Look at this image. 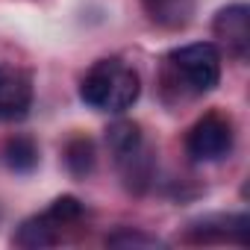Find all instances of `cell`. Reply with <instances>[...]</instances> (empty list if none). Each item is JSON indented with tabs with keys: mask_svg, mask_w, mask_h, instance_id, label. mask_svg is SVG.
Returning <instances> with one entry per match:
<instances>
[{
	"mask_svg": "<svg viewBox=\"0 0 250 250\" xmlns=\"http://www.w3.org/2000/svg\"><path fill=\"white\" fill-rule=\"evenodd\" d=\"M106 244L112 247H159L162 241L153 238V235H145V232H133V229H118L106 238Z\"/></svg>",
	"mask_w": 250,
	"mask_h": 250,
	"instance_id": "12",
	"label": "cell"
},
{
	"mask_svg": "<svg viewBox=\"0 0 250 250\" xmlns=\"http://www.w3.org/2000/svg\"><path fill=\"white\" fill-rule=\"evenodd\" d=\"M191 238L194 241H238L247 244L250 232V218L247 215H209L191 224Z\"/></svg>",
	"mask_w": 250,
	"mask_h": 250,
	"instance_id": "7",
	"label": "cell"
},
{
	"mask_svg": "<svg viewBox=\"0 0 250 250\" xmlns=\"http://www.w3.org/2000/svg\"><path fill=\"white\" fill-rule=\"evenodd\" d=\"M232 121L218 115V112H209L203 115L194 127L188 130L186 136V153L194 159V162H218L224 156H229L232 150Z\"/></svg>",
	"mask_w": 250,
	"mask_h": 250,
	"instance_id": "4",
	"label": "cell"
},
{
	"mask_svg": "<svg viewBox=\"0 0 250 250\" xmlns=\"http://www.w3.org/2000/svg\"><path fill=\"white\" fill-rule=\"evenodd\" d=\"M33 106V80L27 71L0 65V121H21Z\"/></svg>",
	"mask_w": 250,
	"mask_h": 250,
	"instance_id": "6",
	"label": "cell"
},
{
	"mask_svg": "<svg viewBox=\"0 0 250 250\" xmlns=\"http://www.w3.org/2000/svg\"><path fill=\"white\" fill-rule=\"evenodd\" d=\"M212 33L227 44V53L235 56L238 62L247 59L250 50V9L247 3H229L224 6L215 21H212Z\"/></svg>",
	"mask_w": 250,
	"mask_h": 250,
	"instance_id": "5",
	"label": "cell"
},
{
	"mask_svg": "<svg viewBox=\"0 0 250 250\" xmlns=\"http://www.w3.org/2000/svg\"><path fill=\"white\" fill-rule=\"evenodd\" d=\"M142 94L139 74L121 59H100L88 68L80 83V100L97 112L121 115L127 112Z\"/></svg>",
	"mask_w": 250,
	"mask_h": 250,
	"instance_id": "2",
	"label": "cell"
},
{
	"mask_svg": "<svg viewBox=\"0 0 250 250\" xmlns=\"http://www.w3.org/2000/svg\"><path fill=\"white\" fill-rule=\"evenodd\" d=\"M6 165L15 174H30L39 165V145L30 136H12L6 142Z\"/></svg>",
	"mask_w": 250,
	"mask_h": 250,
	"instance_id": "11",
	"label": "cell"
},
{
	"mask_svg": "<svg viewBox=\"0 0 250 250\" xmlns=\"http://www.w3.org/2000/svg\"><path fill=\"white\" fill-rule=\"evenodd\" d=\"M221 83V50L212 42H194L171 50L162 68L165 94H177L180 100L200 97L215 91Z\"/></svg>",
	"mask_w": 250,
	"mask_h": 250,
	"instance_id": "1",
	"label": "cell"
},
{
	"mask_svg": "<svg viewBox=\"0 0 250 250\" xmlns=\"http://www.w3.org/2000/svg\"><path fill=\"white\" fill-rule=\"evenodd\" d=\"M145 12L150 15L153 24L168 27V30H180L191 21L194 12V0H142Z\"/></svg>",
	"mask_w": 250,
	"mask_h": 250,
	"instance_id": "9",
	"label": "cell"
},
{
	"mask_svg": "<svg viewBox=\"0 0 250 250\" xmlns=\"http://www.w3.org/2000/svg\"><path fill=\"white\" fill-rule=\"evenodd\" d=\"M97 153H94V142L88 136H74L65 145V165L74 177H88L94 171Z\"/></svg>",
	"mask_w": 250,
	"mask_h": 250,
	"instance_id": "10",
	"label": "cell"
},
{
	"mask_svg": "<svg viewBox=\"0 0 250 250\" xmlns=\"http://www.w3.org/2000/svg\"><path fill=\"white\" fill-rule=\"evenodd\" d=\"M12 241L18 247H30V250H36V247H53V244L62 241V229H59V224L47 212H42V215L27 218L18 227V232L12 235Z\"/></svg>",
	"mask_w": 250,
	"mask_h": 250,
	"instance_id": "8",
	"label": "cell"
},
{
	"mask_svg": "<svg viewBox=\"0 0 250 250\" xmlns=\"http://www.w3.org/2000/svg\"><path fill=\"white\" fill-rule=\"evenodd\" d=\"M106 145H109V153H112L124 183H127V188L142 194L153 177V156L145 145L142 127L136 121H115L106 130Z\"/></svg>",
	"mask_w": 250,
	"mask_h": 250,
	"instance_id": "3",
	"label": "cell"
}]
</instances>
